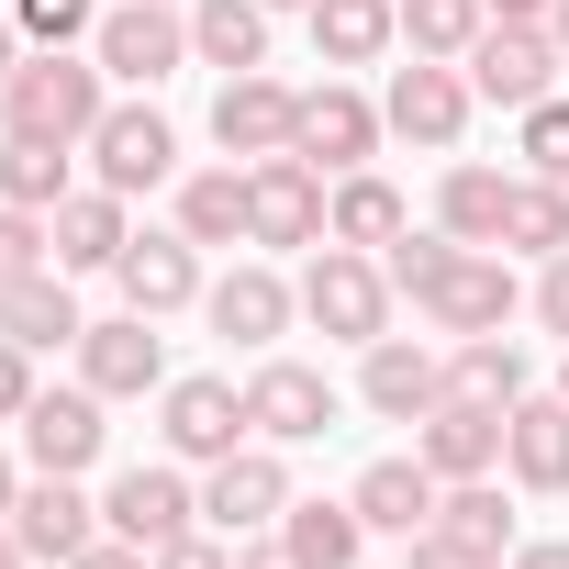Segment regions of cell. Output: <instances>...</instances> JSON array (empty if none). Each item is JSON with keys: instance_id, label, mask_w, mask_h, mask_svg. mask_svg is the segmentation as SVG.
Wrapping results in <instances>:
<instances>
[{"instance_id": "52", "label": "cell", "mask_w": 569, "mask_h": 569, "mask_svg": "<svg viewBox=\"0 0 569 569\" xmlns=\"http://www.w3.org/2000/svg\"><path fill=\"white\" fill-rule=\"evenodd\" d=\"M0 569H34V547H23V536H12V525H0Z\"/></svg>"}, {"instance_id": "49", "label": "cell", "mask_w": 569, "mask_h": 569, "mask_svg": "<svg viewBox=\"0 0 569 569\" xmlns=\"http://www.w3.org/2000/svg\"><path fill=\"white\" fill-rule=\"evenodd\" d=\"M491 23H547V0H491Z\"/></svg>"}, {"instance_id": "40", "label": "cell", "mask_w": 569, "mask_h": 569, "mask_svg": "<svg viewBox=\"0 0 569 569\" xmlns=\"http://www.w3.org/2000/svg\"><path fill=\"white\" fill-rule=\"evenodd\" d=\"M34 268H57L46 212H12V201H0V291H12V279H34Z\"/></svg>"}, {"instance_id": "11", "label": "cell", "mask_w": 569, "mask_h": 569, "mask_svg": "<svg viewBox=\"0 0 569 569\" xmlns=\"http://www.w3.org/2000/svg\"><path fill=\"white\" fill-rule=\"evenodd\" d=\"M112 291H123V313H146V325H168V313H201V246L179 234V223H146L123 257H112Z\"/></svg>"}, {"instance_id": "23", "label": "cell", "mask_w": 569, "mask_h": 569, "mask_svg": "<svg viewBox=\"0 0 569 569\" xmlns=\"http://www.w3.org/2000/svg\"><path fill=\"white\" fill-rule=\"evenodd\" d=\"M46 234H57V268H68V279H90V268H112V257L134 246V201L90 179V190H68V201L46 212Z\"/></svg>"}, {"instance_id": "25", "label": "cell", "mask_w": 569, "mask_h": 569, "mask_svg": "<svg viewBox=\"0 0 569 569\" xmlns=\"http://www.w3.org/2000/svg\"><path fill=\"white\" fill-rule=\"evenodd\" d=\"M313 57H325V79H347V68H380L391 46H402V0H313Z\"/></svg>"}, {"instance_id": "31", "label": "cell", "mask_w": 569, "mask_h": 569, "mask_svg": "<svg viewBox=\"0 0 569 569\" xmlns=\"http://www.w3.org/2000/svg\"><path fill=\"white\" fill-rule=\"evenodd\" d=\"M502 201H513V179H502V168L447 157V179H436V223H447L458 246H502Z\"/></svg>"}, {"instance_id": "43", "label": "cell", "mask_w": 569, "mask_h": 569, "mask_svg": "<svg viewBox=\"0 0 569 569\" xmlns=\"http://www.w3.org/2000/svg\"><path fill=\"white\" fill-rule=\"evenodd\" d=\"M46 380H34V347H12L0 336V425H23V402H34Z\"/></svg>"}, {"instance_id": "51", "label": "cell", "mask_w": 569, "mask_h": 569, "mask_svg": "<svg viewBox=\"0 0 569 569\" xmlns=\"http://www.w3.org/2000/svg\"><path fill=\"white\" fill-rule=\"evenodd\" d=\"M12 502H23V469H12V458H0V525H12Z\"/></svg>"}, {"instance_id": "45", "label": "cell", "mask_w": 569, "mask_h": 569, "mask_svg": "<svg viewBox=\"0 0 569 569\" xmlns=\"http://www.w3.org/2000/svg\"><path fill=\"white\" fill-rule=\"evenodd\" d=\"M234 569H302V558L279 547V525H268V536H234Z\"/></svg>"}, {"instance_id": "19", "label": "cell", "mask_w": 569, "mask_h": 569, "mask_svg": "<svg viewBox=\"0 0 569 569\" xmlns=\"http://www.w3.org/2000/svg\"><path fill=\"white\" fill-rule=\"evenodd\" d=\"M358 402H369L380 425H425V413L447 402V358L413 347V336H380V347H358Z\"/></svg>"}, {"instance_id": "20", "label": "cell", "mask_w": 569, "mask_h": 569, "mask_svg": "<svg viewBox=\"0 0 569 569\" xmlns=\"http://www.w3.org/2000/svg\"><path fill=\"white\" fill-rule=\"evenodd\" d=\"M12 536H23L46 569H68V558H79V547H101L112 525H101V502H90L68 469H34V480H23V502H12Z\"/></svg>"}, {"instance_id": "15", "label": "cell", "mask_w": 569, "mask_h": 569, "mask_svg": "<svg viewBox=\"0 0 569 569\" xmlns=\"http://www.w3.org/2000/svg\"><path fill=\"white\" fill-rule=\"evenodd\" d=\"M458 68H469V90H480L491 112H536V101L558 90V46H547V23H480V46H469Z\"/></svg>"}, {"instance_id": "21", "label": "cell", "mask_w": 569, "mask_h": 569, "mask_svg": "<svg viewBox=\"0 0 569 569\" xmlns=\"http://www.w3.org/2000/svg\"><path fill=\"white\" fill-rule=\"evenodd\" d=\"M502 480L536 491V502L569 491V402H558V391H525V402L502 413Z\"/></svg>"}, {"instance_id": "12", "label": "cell", "mask_w": 569, "mask_h": 569, "mask_svg": "<svg viewBox=\"0 0 569 569\" xmlns=\"http://www.w3.org/2000/svg\"><path fill=\"white\" fill-rule=\"evenodd\" d=\"M380 101L358 90V79H325V90H302V123H291V157L302 168H325V179H347V168H369L380 157Z\"/></svg>"}, {"instance_id": "29", "label": "cell", "mask_w": 569, "mask_h": 569, "mask_svg": "<svg viewBox=\"0 0 569 569\" xmlns=\"http://www.w3.org/2000/svg\"><path fill=\"white\" fill-rule=\"evenodd\" d=\"M402 223H413V201H402L380 168H347V179L325 190V234H336V246H369V257H380Z\"/></svg>"}, {"instance_id": "32", "label": "cell", "mask_w": 569, "mask_h": 569, "mask_svg": "<svg viewBox=\"0 0 569 569\" xmlns=\"http://www.w3.org/2000/svg\"><path fill=\"white\" fill-rule=\"evenodd\" d=\"M447 391H458V402L513 413L536 380H525V347H513V336H458V347H447Z\"/></svg>"}, {"instance_id": "9", "label": "cell", "mask_w": 569, "mask_h": 569, "mask_svg": "<svg viewBox=\"0 0 569 569\" xmlns=\"http://www.w3.org/2000/svg\"><path fill=\"white\" fill-rule=\"evenodd\" d=\"M79 157H90V179H101V190H123V201H134V190H168V179H179V123H168L157 101H112V112L90 123V146H79Z\"/></svg>"}, {"instance_id": "7", "label": "cell", "mask_w": 569, "mask_h": 569, "mask_svg": "<svg viewBox=\"0 0 569 569\" xmlns=\"http://www.w3.org/2000/svg\"><path fill=\"white\" fill-rule=\"evenodd\" d=\"M201 325L223 336V347H246V358H268L279 336L302 325V279H279L268 257H234L212 291H201Z\"/></svg>"}, {"instance_id": "2", "label": "cell", "mask_w": 569, "mask_h": 569, "mask_svg": "<svg viewBox=\"0 0 569 569\" xmlns=\"http://www.w3.org/2000/svg\"><path fill=\"white\" fill-rule=\"evenodd\" d=\"M391 302H402V291H391V268H380L369 246H336V234L313 246V268H302V325H313V336L380 347V336H391Z\"/></svg>"}, {"instance_id": "35", "label": "cell", "mask_w": 569, "mask_h": 569, "mask_svg": "<svg viewBox=\"0 0 569 569\" xmlns=\"http://www.w3.org/2000/svg\"><path fill=\"white\" fill-rule=\"evenodd\" d=\"M436 525L458 536V547H491V558H513L525 536H513V513H502V469L491 480H447L436 491Z\"/></svg>"}, {"instance_id": "48", "label": "cell", "mask_w": 569, "mask_h": 569, "mask_svg": "<svg viewBox=\"0 0 569 569\" xmlns=\"http://www.w3.org/2000/svg\"><path fill=\"white\" fill-rule=\"evenodd\" d=\"M23 57H34V46H23V23H12V12H0V79H12Z\"/></svg>"}, {"instance_id": "28", "label": "cell", "mask_w": 569, "mask_h": 569, "mask_svg": "<svg viewBox=\"0 0 569 569\" xmlns=\"http://www.w3.org/2000/svg\"><path fill=\"white\" fill-rule=\"evenodd\" d=\"M190 68H268V0H190Z\"/></svg>"}, {"instance_id": "44", "label": "cell", "mask_w": 569, "mask_h": 569, "mask_svg": "<svg viewBox=\"0 0 569 569\" xmlns=\"http://www.w3.org/2000/svg\"><path fill=\"white\" fill-rule=\"evenodd\" d=\"M157 569H234V536H179V547H157Z\"/></svg>"}, {"instance_id": "14", "label": "cell", "mask_w": 569, "mask_h": 569, "mask_svg": "<svg viewBox=\"0 0 569 569\" xmlns=\"http://www.w3.org/2000/svg\"><path fill=\"white\" fill-rule=\"evenodd\" d=\"M513 313H525V279H513L502 246H469V257L436 279V291H425V325H436L447 347H458V336H502Z\"/></svg>"}, {"instance_id": "6", "label": "cell", "mask_w": 569, "mask_h": 569, "mask_svg": "<svg viewBox=\"0 0 569 569\" xmlns=\"http://www.w3.org/2000/svg\"><path fill=\"white\" fill-rule=\"evenodd\" d=\"M157 436H168V458H190V469L257 447V425H246V380H223V369L168 380V391H157Z\"/></svg>"}, {"instance_id": "47", "label": "cell", "mask_w": 569, "mask_h": 569, "mask_svg": "<svg viewBox=\"0 0 569 569\" xmlns=\"http://www.w3.org/2000/svg\"><path fill=\"white\" fill-rule=\"evenodd\" d=\"M502 569H569V536H525V547H513Z\"/></svg>"}, {"instance_id": "26", "label": "cell", "mask_w": 569, "mask_h": 569, "mask_svg": "<svg viewBox=\"0 0 569 569\" xmlns=\"http://www.w3.org/2000/svg\"><path fill=\"white\" fill-rule=\"evenodd\" d=\"M436 491H447V480H436V469L402 447V458H369L347 502L369 513V536H425V525H436Z\"/></svg>"}, {"instance_id": "8", "label": "cell", "mask_w": 569, "mask_h": 569, "mask_svg": "<svg viewBox=\"0 0 569 569\" xmlns=\"http://www.w3.org/2000/svg\"><path fill=\"white\" fill-rule=\"evenodd\" d=\"M469 112H480V90H469V68H447V57H413V68H391V90H380V123H391L402 146H425V157H458Z\"/></svg>"}, {"instance_id": "36", "label": "cell", "mask_w": 569, "mask_h": 569, "mask_svg": "<svg viewBox=\"0 0 569 569\" xmlns=\"http://www.w3.org/2000/svg\"><path fill=\"white\" fill-rule=\"evenodd\" d=\"M480 23H491V0H402V57H469L480 46Z\"/></svg>"}, {"instance_id": "18", "label": "cell", "mask_w": 569, "mask_h": 569, "mask_svg": "<svg viewBox=\"0 0 569 569\" xmlns=\"http://www.w3.org/2000/svg\"><path fill=\"white\" fill-rule=\"evenodd\" d=\"M325 168H302V157H257L246 168V201H257V223H246V246H325Z\"/></svg>"}, {"instance_id": "55", "label": "cell", "mask_w": 569, "mask_h": 569, "mask_svg": "<svg viewBox=\"0 0 569 569\" xmlns=\"http://www.w3.org/2000/svg\"><path fill=\"white\" fill-rule=\"evenodd\" d=\"M0 12H12V0H0Z\"/></svg>"}, {"instance_id": "53", "label": "cell", "mask_w": 569, "mask_h": 569, "mask_svg": "<svg viewBox=\"0 0 569 569\" xmlns=\"http://www.w3.org/2000/svg\"><path fill=\"white\" fill-rule=\"evenodd\" d=\"M547 391H558V402H569V347H558V380H547Z\"/></svg>"}, {"instance_id": "33", "label": "cell", "mask_w": 569, "mask_h": 569, "mask_svg": "<svg viewBox=\"0 0 569 569\" xmlns=\"http://www.w3.org/2000/svg\"><path fill=\"white\" fill-rule=\"evenodd\" d=\"M502 257H569V179H525L513 168V201H502Z\"/></svg>"}, {"instance_id": "27", "label": "cell", "mask_w": 569, "mask_h": 569, "mask_svg": "<svg viewBox=\"0 0 569 569\" xmlns=\"http://www.w3.org/2000/svg\"><path fill=\"white\" fill-rule=\"evenodd\" d=\"M0 336H12V347H34V358L79 347V336H90V313H79V291H68V268L12 279V291H0Z\"/></svg>"}, {"instance_id": "13", "label": "cell", "mask_w": 569, "mask_h": 569, "mask_svg": "<svg viewBox=\"0 0 569 569\" xmlns=\"http://www.w3.org/2000/svg\"><path fill=\"white\" fill-rule=\"evenodd\" d=\"M112 402L90 391V380H46L34 402H23V458L34 469H68V480H90L101 469V447H112V425H101Z\"/></svg>"}, {"instance_id": "16", "label": "cell", "mask_w": 569, "mask_h": 569, "mask_svg": "<svg viewBox=\"0 0 569 569\" xmlns=\"http://www.w3.org/2000/svg\"><path fill=\"white\" fill-rule=\"evenodd\" d=\"M68 358H79V380H90L101 402H157V391L179 380V369H168V336H157L146 313H112V325H90Z\"/></svg>"}, {"instance_id": "4", "label": "cell", "mask_w": 569, "mask_h": 569, "mask_svg": "<svg viewBox=\"0 0 569 569\" xmlns=\"http://www.w3.org/2000/svg\"><path fill=\"white\" fill-rule=\"evenodd\" d=\"M90 57H101L112 90H157V79H179V68H190V0H112L101 34H90Z\"/></svg>"}, {"instance_id": "30", "label": "cell", "mask_w": 569, "mask_h": 569, "mask_svg": "<svg viewBox=\"0 0 569 569\" xmlns=\"http://www.w3.org/2000/svg\"><path fill=\"white\" fill-rule=\"evenodd\" d=\"M279 547H291L302 569H358V558H369V513H358V502H302V491H291Z\"/></svg>"}, {"instance_id": "41", "label": "cell", "mask_w": 569, "mask_h": 569, "mask_svg": "<svg viewBox=\"0 0 569 569\" xmlns=\"http://www.w3.org/2000/svg\"><path fill=\"white\" fill-rule=\"evenodd\" d=\"M525 313H536V325H547V336L569 347V257H547V268H536V291H525Z\"/></svg>"}, {"instance_id": "24", "label": "cell", "mask_w": 569, "mask_h": 569, "mask_svg": "<svg viewBox=\"0 0 569 569\" xmlns=\"http://www.w3.org/2000/svg\"><path fill=\"white\" fill-rule=\"evenodd\" d=\"M413 458H425L436 480H491V469H502V413H491V402H458V391H447V402H436V413L413 425Z\"/></svg>"}, {"instance_id": "54", "label": "cell", "mask_w": 569, "mask_h": 569, "mask_svg": "<svg viewBox=\"0 0 569 569\" xmlns=\"http://www.w3.org/2000/svg\"><path fill=\"white\" fill-rule=\"evenodd\" d=\"M268 12H313V0H268Z\"/></svg>"}, {"instance_id": "17", "label": "cell", "mask_w": 569, "mask_h": 569, "mask_svg": "<svg viewBox=\"0 0 569 569\" xmlns=\"http://www.w3.org/2000/svg\"><path fill=\"white\" fill-rule=\"evenodd\" d=\"M291 123H302V90L291 79H268V68H246V79H223L212 90V146L223 157H291Z\"/></svg>"}, {"instance_id": "10", "label": "cell", "mask_w": 569, "mask_h": 569, "mask_svg": "<svg viewBox=\"0 0 569 569\" xmlns=\"http://www.w3.org/2000/svg\"><path fill=\"white\" fill-rule=\"evenodd\" d=\"M279 513H291V447H234V458H212L201 469V525L212 536H268Z\"/></svg>"}, {"instance_id": "37", "label": "cell", "mask_w": 569, "mask_h": 569, "mask_svg": "<svg viewBox=\"0 0 569 569\" xmlns=\"http://www.w3.org/2000/svg\"><path fill=\"white\" fill-rule=\"evenodd\" d=\"M458 257H469V246H458V234H447V223H402V234H391V246H380V268H391V291H413V302H425V291H436V279H447V268H458Z\"/></svg>"}, {"instance_id": "34", "label": "cell", "mask_w": 569, "mask_h": 569, "mask_svg": "<svg viewBox=\"0 0 569 569\" xmlns=\"http://www.w3.org/2000/svg\"><path fill=\"white\" fill-rule=\"evenodd\" d=\"M79 146H46V134H0V201H12V212H57L79 179Z\"/></svg>"}, {"instance_id": "38", "label": "cell", "mask_w": 569, "mask_h": 569, "mask_svg": "<svg viewBox=\"0 0 569 569\" xmlns=\"http://www.w3.org/2000/svg\"><path fill=\"white\" fill-rule=\"evenodd\" d=\"M513 157H525V179H569V90H547L536 112H513Z\"/></svg>"}, {"instance_id": "22", "label": "cell", "mask_w": 569, "mask_h": 569, "mask_svg": "<svg viewBox=\"0 0 569 569\" xmlns=\"http://www.w3.org/2000/svg\"><path fill=\"white\" fill-rule=\"evenodd\" d=\"M168 223L212 257V246H246V223H257V201H246V157H223V168H179L168 179Z\"/></svg>"}, {"instance_id": "39", "label": "cell", "mask_w": 569, "mask_h": 569, "mask_svg": "<svg viewBox=\"0 0 569 569\" xmlns=\"http://www.w3.org/2000/svg\"><path fill=\"white\" fill-rule=\"evenodd\" d=\"M23 46H90L101 34V0H12Z\"/></svg>"}, {"instance_id": "42", "label": "cell", "mask_w": 569, "mask_h": 569, "mask_svg": "<svg viewBox=\"0 0 569 569\" xmlns=\"http://www.w3.org/2000/svg\"><path fill=\"white\" fill-rule=\"evenodd\" d=\"M402 547H413V569H502L491 547H458L447 525H425V536H402Z\"/></svg>"}, {"instance_id": "3", "label": "cell", "mask_w": 569, "mask_h": 569, "mask_svg": "<svg viewBox=\"0 0 569 569\" xmlns=\"http://www.w3.org/2000/svg\"><path fill=\"white\" fill-rule=\"evenodd\" d=\"M101 525L123 536V547H179V536H201V480H190V458H134V469H112V491H101Z\"/></svg>"}, {"instance_id": "46", "label": "cell", "mask_w": 569, "mask_h": 569, "mask_svg": "<svg viewBox=\"0 0 569 569\" xmlns=\"http://www.w3.org/2000/svg\"><path fill=\"white\" fill-rule=\"evenodd\" d=\"M68 569H157V558H146V547H123V536H101V547H79Z\"/></svg>"}, {"instance_id": "5", "label": "cell", "mask_w": 569, "mask_h": 569, "mask_svg": "<svg viewBox=\"0 0 569 569\" xmlns=\"http://www.w3.org/2000/svg\"><path fill=\"white\" fill-rule=\"evenodd\" d=\"M336 413H347V391H336L313 358H279V347H268V358L246 369V425H257L268 447H325Z\"/></svg>"}, {"instance_id": "50", "label": "cell", "mask_w": 569, "mask_h": 569, "mask_svg": "<svg viewBox=\"0 0 569 569\" xmlns=\"http://www.w3.org/2000/svg\"><path fill=\"white\" fill-rule=\"evenodd\" d=\"M547 46H558V68H569V0H547Z\"/></svg>"}, {"instance_id": "1", "label": "cell", "mask_w": 569, "mask_h": 569, "mask_svg": "<svg viewBox=\"0 0 569 569\" xmlns=\"http://www.w3.org/2000/svg\"><path fill=\"white\" fill-rule=\"evenodd\" d=\"M112 112V79L90 46H34L0 79V134H46V146H90V123Z\"/></svg>"}]
</instances>
